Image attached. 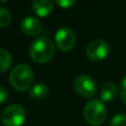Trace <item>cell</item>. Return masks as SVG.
<instances>
[{
  "instance_id": "obj_6",
  "label": "cell",
  "mask_w": 126,
  "mask_h": 126,
  "mask_svg": "<svg viewBox=\"0 0 126 126\" xmlns=\"http://www.w3.org/2000/svg\"><path fill=\"white\" fill-rule=\"evenodd\" d=\"M74 91L82 97H92L96 93V83L91 76L80 75L75 78L73 83Z\"/></svg>"
},
{
  "instance_id": "obj_17",
  "label": "cell",
  "mask_w": 126,
  "mask_h": 126,
  "mask_svg": "<svg viewBox=\"0 0 126 126\" xmlns=\"http://www.w3.org/2000/svg\"><path fill=\"white\" fill-rule=\"evenodd\" d=\"M8 98H9V93L7 91V89L3 86H0V104L7 102Z\"/></svg>"
},
{
  "instance_id": "obj_3",
  "label": "cell",
  "mask_w": 126,
  "mask_h": 126,
  "mask_svg": "<svg viewBox=\"0 0 126 126\" xmlns=\"http://www.w3.org/2000/svg\"><path fill=\"white\" fill-rule=\"evenodd\" d=\"M83 116L92 126H98L104 123L107 116V110L104 103L100 100H91L84 105Z\"/></svg>"
},
{
  "instance_id": "obj_9",
  "label": "cell",
  "mask_w": 126,
  "mask_h": 126,
  "mask_svg": "<svg viewBox=\"0 0 126 126\" xmlns=\"http://www.w3.org/2000/svg\"><path fill=\"white\" fill-rule=\"evenodd\" d=\"M32 10L38 17H47L53 11V2L50 0H37L32 2Z\"/></svg>"
},
{
  "instance_id": "obj_11",
  "label": "cell",
  "mask_w": 126,
  "mask_h": 126,
  "mask_svg": "<svg viewBox=\"0 0 126 126\" xmlns=\"http://www.w3.org/2000/svg\"><path fill=\"white\" fill-rule=\"evenodd\" d=\"M48 94H49V87L44 83H37L29 91L30 97L34 98V100H43V98H46L48 96Z\"/></svg>"
},
{
  "instance_id": "obj_4",
  "label": "cell",
  "mask_w": 126,
  "mask_h": 126,
  "mask_svg": "<svg viewBox=\"0 0 126 126\" xmlns=\"http://www.w3.org/2000/svg\"><path fill=\"white\" fill-rule=\"evenodd\" d=\"M1 121L4 126H21L26 121V111L19 104L7 106L2 111Z\"/></svg>"
},
{
  "instance_id": "obj_10",
  "label": "cell",
  "mask_w": 126,
  "mask_h": 126,
  "mask_svg": "<svg viewBox=\"0 0 126 126\" xmlns=\"http://www.w3.org/2000/svg\"><path fill=\"white\" fill-rule=\"evenodd\" d=\"M117 93H118L117 86L112 82H107L105 84H103V86L101 87L100 91L101 98L104 102H111V101L115 100L116 96H117Z\"/></svg>"
},
{
  "instance_id": "obj_14",
  "label": "cell",
  "mask_w": 126,
  "mask_h": 126,
  "mask_svg": "<svg viewBox=\"0 0 126 126\" xmlns=\"http://www.w3.org/2000/svg\"><path fill=\"white\" fill-rule=\"evenodd\" d=\"M110 126H126V115L123 113L116 114L111 120Z\"/></svg>"
},
{
  "instance_id": "obj_16",
  "label": "cell",
  "mask_w": 126,
  "mask_h": 126,
  "mask_svg": "<svg viewBox=\"0 0 126 126\" xmlns=\"http://www.w3.org/2000/svg\"><path fill=\"white\" fill-rule=\"evenodd\" d=\"M120 94H121V98H122V101L126 104V76L122 80V82H121Z\"/></svg>"
},
{
  "instance_id": "obj_8",
  "label": "cell",
  "mask_w": 126,
  "mask_h": 126,
  "mask_svg": "<svg viewBox=\"0 0 126 126\" xmlns=\"http://www.w3.org/2000/svg\"><path fill=\"white\" fill-rule=\"evenodd\" d=\"M21 30L22 32L24 33L28 37H35V35H39L41 33L42 29H43V26H42L41 21H40L38 18L31 17V16H28L24 19H22L21 21Z\"/></svg>"
},
{
  "instance_id": "obj_7",
  "label": "cell",
  "mask_w": 126,
  "mask_h": 126,
  "mask_svg": "<svg viewBox=\"0 0 126 126\" xmlns=\"http://www.w3.org/2000/svg\"><path fill=\"white\" fill-rule=\"evenodd\" d=\"M85 52L90 60L98 62L107 57L110 52V46L104 40H93L87 44Z\"/></svg>"
},
{
  "instance_id": "obj_15",
  "label": "cell",
  "mask_w": 126,
  "mask_h": 126,
  "mask_svg": "<svg viewBox=\"0 0 126 126\" xmlns=\"http://www.w3.org/2000/svg\"><path fill=\"white\" fill-rule=\"evenodd\" d=\"M55 3L63 9H69L71 7H73L76 3V1H74V0H57Z\"/></svg>"
},
{
  "instance_id": "obj_13",
  "label": "cell",
  "mask_w": 126,
  "mask_h": 126,
  "mask_svg": "<svg viewBox=\"0 0 126 126\" xmlns=\"http://www.w3.org/2000/svg\"><path fill=\"white\" fill-rule=\"evenodd\" d=\"M11 22V13L8 9L0 7V28L3 29L10 24Z\"/></svg>"
},
{
  "instance_id": "obj_12",
  "label": "cell",
  "mask_w": 126,
  "mask_h": 126,
  "mask_svg": "<svg viewBox=\"0 0 126 126\" xmlns=\"http://www.w3.org/2000/svg\"><path fill=\"white\" fill-rule=\"evenodd\" d=\"M12 64V58L7 50L0 48V73H4L10 69Z\"/></svg>"
},
{
  "instance_id": "obj_5",
  "label": "cell",
  "mask_w": 126,
  "mask_h": 126,
  "mask_svg": "<svg viewBox=\"0 0 126 126\" xmlns=\"http://www.w3.org/2000/svg\"><path fill=\"white\" fill-rule=\"evenodd\" d=\"M76 37L74 31L69 27H62L55 33V44L62 52H69L74 48Z\"/></svg>"
},
{
  "instance_id": "obj_2",
  "label": "cell",
  "mask_w": 126,
  "mask_h": 126,
  "mask_svg": "<svg viewBox=\"0 0 126 126\" xmlns=\"http://www.w3.org/2000/svg\"><path fill=\"white\" fill-rule=\"evenodd\" d=\"M11 86L19 92H24L31 86L33 82V71L28 64L16 65L9 75Z\"/></svg>"
},
{
  "instance_id": "obj_1",
  "label": "cell",
  "mask_w": 126,
  "mask_h": 126,
  "mask_svg": "<svg viewBox=\"0 0 126 126\" xmlns=\"http://www.w3.org/2000/svg\"><path fill=\"white\" fill-rule=\"evenodd\" d=\"M55 52L54 43L50 38L42 35V37L35 39L31 43L29 53L30 58L38 64H43L48 63L53 58Z\"/></svg>"
}]
</instances>
